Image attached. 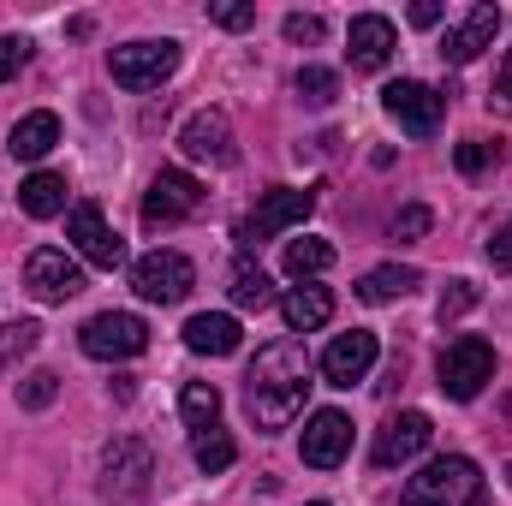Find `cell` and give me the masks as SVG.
Returning <instances> with one entry per match:
<instances>
[{
    "instance_id": "cell-36",
    "label": "cell",
    "mask_w": 512,
    "mask_h": 506,
    "mask_svg": "<svg viewBox=\"0 0 512 506\" xmlns=\"http://www.w3.org/2000/svg\"><path fill=\"white\" fill-rule=\"evenodd\" d=\"M24 60H30V42L24 36H0V78H12Z\"/></svg>"
},
{
    "instance_id": "cell-26",
    "label": "cell",
    "mask_w": 512,
    "mask_h": 506,
    "mask_svg": "<svg viewBox=\"0 0 512 506\" xmlns=\"http://www.w3.org/2000/svg\"><path fill=\"white\" fill-rule=\"evenodd\" d=\"M179 417H185L191 435H197V429H215V417H221V393H215L209 381H185V393H179Z\"/></svg>"
},
{
    "instance_id": "cell-5",
    "label": "cell",
    "mask_w": 512,
    "mask_h": 506,
    "mask_svg": "<svg viewBox=\"0 0 512 506\" xmlns=\"http://www.w3.org/2000/svg\"><path fill=\"white\" fill-rule=\"evenodd\" d=\"M78 346H84V358H96V364H120V358H137V352L149 346V328H143V316H131V310H102V316H90V322L78 328Z\"/></svg>"
},
{
    "instance_id": "cell-7",
    "label": "cell",
    "mask_w": 512,
    "mask_h": 506,
    "mask_svg": "<svg viewBox=\"0 0 512 506\" xmlns=\"http://www.w3.org/2000/svg\"><path fill=\"white\" fill-rule=\"evenodd\" d=\"M149 477H155V453L143 447V441H108V453H102V495L108 501H137L143 489H149Z\"/></svg>"
},
{
    "instance_id": "cell-22",
    "label": "cell",
    "mask_w": 512,
    "mask_h": 506,
    "mask_svg": "<svg viewBox=\"0 0 512 506\" xmlns=\"http://www.w3.org/2000/svg\"><path fill=\"white\" fill-rule=\"evenodd\" d=\"M54 143H60V120H54L48 108H42V114H24V120L12 126V137H6L12 161H42Z\"/></svg>"
},
{
    "instance_id": "cell-14",
    "label": "cell",
    "mask_w": 512,
    "mask_h": 506,
    "mask_svg": "<svg viewBox=\"0 0 512 506\" xmlns=\"http://www.w3.org/2000/svg\"><path fill=\"white\" fill-rule=\"evenodd\" d=\"M298 453H304V465L334 471V465L352 453V417H346V411H316V417L304 423V435H298Z\"/></svg>"
},
{
    "instance_id": "cell-38",
    "label": "cell",
    "mask_w": 512,
    "mask_h": 506,
    "mask_svg": "<svg viewBox=\"0 0 512 506\" xmlns=\"http://www.w3.org/2000/svg\"><path fill=\"white\" fill-rule=\"evenodd\" d=\"M483 167H489V143H477V137L459 143V173H483Z\"/></svg>"
},
{
    "instance_id": "cell-39",
    "label": "cell",
    "mask_w": 512,
    "mask_h": 506,
    "mask_svg": "<svg viewBox=\"0 0 512 506\" xmlns=\"http://www.w3.org/2000/svg\"><path fill=\"white\" fill-rule=\"evenodd\" d=\"M411 24H417V30L441 24V0H417V6H411Z\"/></svg>"
},
{
    "instance_id": "cell-8",
    "label": "cell",
    "mask_w": 512,
    "mask_h": 506,
    "mask_svg": "<svg viewBox=\"0 0 512 506\" xmlns=\"http://www.w3.org/2000/svg\"><path fill=\"white\" fill-rule=\"evenodd\" d=\"M66 239H72V251L84 256L90 268H108V274H114V268L126 262V239L108 227V215H102L96 203H78V209H72V221H66Z\"/></svg>"
},
{
    "instance_id": "cell-15",
    "label": "cell",
    "mask_w": 512,
    "mask_h": 506,
    "mask_svg": "<svg viewBox=\"0 0 512 506\" xmlns=\"http://www.w3.org/2000/svg\"><path fill=\"white\" fill-rule=\"evenodd\" d=\"M376 358H382L376 334H370V328H352V334H340V340L322 352V376H328V387H358V381L376 370Z\"/></svg>"
},
{
    "instance_id": "cell-11",
    "label": "cell",
    "mask_w": 512,
    "mask_h": 506,
    "mask_svg": "<svg viewBox=\"0 0 512 506\" xmlns=\"http://www.w3.org/2000/svg\"><path fill=\"white\" fill-rule=\"evenodd\" d=\"M24 286H30L42 304H66V298L84 292V268H78V256L42 245V251H30V262H24Z\"/></svg>"
},
{
    "instance_id": "cell-2",
    "label": "cell",
    "mask_w": 512,
    "mask_h": 506,
    "mask_svg": "<svg viewBox=\"0 0 512 506\" xmlns=\"http://www.w3.org/2000/svg\"><path fill=\"white\" fill-rule=\"evenodd\" d=\"M399 506H489V483L465 453H441L417 477H405Z\"/></svg>"
},
{
    "instance_id": "cell-37",
    "label": "cell",
    "mask_w": 512,
    "mask_h": 506,
    "mask_svg": "<svg viewBox=\"0 0 512 506\" xmlns=\"http://www.w3.org/2000/svg\"><path fill=\"white\" fill-rule=\"evenodd\" d=\"M489 262H495L501 274H507V268H512V221H501V233L489 239Z\"/></svg>"
},
{
    "instance_id": "cell-19",
    "label": "cell",
    "mask_w": 512,
    "mask_h": 506,
    "mask_svg": "<svg viewBox=\"0 0 512 506\" xmlns=\"http://www.w3.org/2000/svg\"><path fill=\"white\" fill-rule=\"evenodd\" d=\"M185 346H191L197 358H233V352H239V316H227V310L191 316V322H185Z\"/></svg>"
},
{
    "instance_id": "cell-13",
    "label": "cell",
    "mask_w": 512,
    "mask_h": 506,
    "mask_svg": "<svg viewBox=\"0 0 512 506\" xmlns=\"http://www.w3.org/2000/svg\"><path fill=\"white\" fill-rule=\"evenodd\" d=\"M382 108H387V120H399V131H411V137H429V131L441 126V96L429 84H417V78L387 84Z\"/></svg>"
},
{
    "instance_id": "cell-35",
    "label": "cell",
    "mask_w": 512,
    "mask_h": 506,
    "mask_svg": "<svg viewBox=\"0 0 512 506\" xmlns=\"http://www.w3.org/2000/svg\"><path fill=\"white\" fill-rule=\"evenodd\" d=\"M286 42H322V18L316 12H292L286 18Z\"/></svg>"
},
{
    "instance_id": "cell-28",
    "label": "cell",
    "mask_w": 512,
    "mask_h": 506,
    "mask_svg": "<svg viewBox=\"0 0 512 506\" xmlns=\"http://www.w3.org/2000/svg\"><path fill=\"white\" fill-rule=\"evenodd\" d=\"M298 96H304L310 108H328V102L340 96V78H334L328 66H304V72H298Z\"/></svg>"
},
{
    "instance_id": "cell-25",
    "label": "cell",
    "mask_w": 512,
    "mask_h": 506,
    "mask_svg": "<svg viewBox=\"0 0 512 506\" xmlns=\"http://www.w3.org/2000/svg\"><path fill=\"white\" fill-rule=\"evenodd\" d=\"M227 292H233V304H239V310H262V304H274V280L256 268L251 256H239V262H233V286H227Z\"/></svg>"
},
{
    "instance_id": "cell-1",
    "label": "cell",
    "mask_w": 512,
    "mask_h": 506,
    "mask_svg": "<svg viewBox=\"0 0 512 506\" xmlns=\"http://www.w3.org/2000/svg\"><path fill=\"white\" fill-rule=\"evenodd\" d=\"M304 393H310V358L298 340H274L256 352L251 376H245V411L256 429H286L304 411Z\"/></svg>"
},
{
    "instance_id": "cell-3",
    "label": "cell",
    "mask_w": 512,
    "mask_h": 506,
    "mask_svg": "<svg viewBox=\"0 0 512 506\" xmlns=\"http://www.w3.org/2000/svg\"><path fill=\"white\" fill-rule=\"evenodd\" d=\"M435 376H441V393H447V399H477V393L495 381V346H489L483 334H465V340H453V346L441 352Z\"/></svg>"
},
{
    "instance_id": "cell-34",
    "label": "cell",
    "mask_w": 512,
    "mask_h": 506,
    "mask_svg": "<svg viewBox=\"0 0 512 506\" xmlns=\"http://www.w3.org/2000/svg\"><path fill=\"white\" fill-rule=\"evenodd\" d=\"M489 108H495V114H512V48H507V60H501V72H495V90H489Z\"/></svg>"
},
{
    "instance_id": "cell-42",
    "label": "cell",
    "mask_w": 512,
    "mask_h": 506,
    "mask_svg": "<svg viewBox=\"0 0 512 506\" xmlns=\"http://www.w3.org/2000/svg\"><path fill=\"white\" fill-rule=\"evenodd\" d=\"M310 506H334V501H310Z\"/></svg>"
},
{
    "instance_id": "cell-29",
    "label": "cell",
    "mask_w": 512,
    "mask_h": 506,
    "mask_svg": "<svg viewBox=\"0 0 512 506\" xmlns=\"http://www.w3.org/2000/svg\"><path fill=\"white\" fill-rule=\"evenodd\" d=\"M54 393H60V376H54V370H30V376L18 381V405H24V411H48Z\"/></svg>"
},
{
    "instance_id": "cell-4",
    "label": "cell",
    "mask_w": 512,
    "mask_h": 506,
    "mask_svg": "<svg viewBox=\"0 0 512 506\" xmlns=\"http://www.w3.org/2000/svg\"><path fill=\"white\" fill-rule=\"evenodd\" d=\"M108 72L126 90H161L179 72V42L173 36H161V42H126V48L108 54Z\"/></svg>"
},
{
    "instance_id": "cell-24",
    "label": "cell",
    "mask_w": 512,
    "mask_h": 506,
    "mask_svg": "<svg viewBox=\"0 0 512 506\" xmlns=\"http://www.w3.org/2000/svg\"><path fill=\"white\" fill-rule=\"evenodd\" d=\"M191 459H197V471H209V477H221L233 459H239V447H233V435L215 423V429H197L191 435Z\"/></svg>"
},
{
    "instance_id": "cell-27",
    "label": "cell",
    "mask_w": 512,
    "mask_h": 506,
    "mask_svg": "<svg viewBox=\"0 0 512 506\" xmlns=\"http://www.w3.org/2000/svg\"><path fill=\"white\" fill-rule=\"evenodd\" d=\"M280 262H286V274H292V280H316V274L334 262V245H328V239H292Z\"/></svg>"
},
{
    "instance_id": "cell-40",
    "label": "cell",
    "mask_w": 512,
    "mask_h": 506,
    "mask_svg": "<svg viewBox=\"0 0 512 506\" xmlns=\"http://www.w3.org/2000/svg\"><path fill=\"white\" fill-rule=\"evenodd\" d=\"M501 417H507V423H512V393H507V399H501Z\"/></svg>"
},
{
    "instance_id": "cell-33",
    "label": "cell",
    "mask_w": 512,
    "mask_h": 506,
    "mask_svg": "<svg viewBox=\"0 0 512 506\" xmlns=\"http://www.w3.org/2000/svg\"><path fill=\"white\" fill-rule=\"evenodd\" d=\"M215 24H221V30H245V24H256V6H245V0H221V6H215Z\"/></svg>"
},
{
    "instance_id": "cell-41",
    "label": "cell",
    "mask_w": 512,
    "mask_h": 506,
    "mask_svg": "<svg viewBox=\"0 0 512 506\" xmlns=\"http://www.w3.org/2000/svg\"><path fill=\"white\" fill-rule=\"evenodd\" d=\"M507 483H512V459H507Z\"/></svg>"
},
{
    "instance_id": "cell-17",
    "label": "cell",
    "mask_w": 512,
    "mask_h": 506,
    "mask_svg": "<svg viewBox=\"0 0 512 506\" xmlns=\"http://www.w3.org/2000/svg\"><path fill=\"white\" fill-rule=\"evenodd\" d=\"M393 48H399L393 18H382V12L352 18V30H346V54H352V66H358V72H382L387 60H393Z\"/></svg>"
},
{
    "instance_id": "cell-30",
    "label": "cell",
    "mask_w": 512,
    "mask_h": 506,
    "mask_svg": "<svg viewBox=\"0 0 512 506\" xmlns=\"http://www.w3.org/2000/svg\"><path fill=\"white\" fill-rule=\"evenodd\" d=\"M36 340H42V328H36V322H6V328H0V370H6V364H18L24 352H36Z\"/></svg>"
},
{
    "instance_id": "cell-18",
    "label": "cell",
    "mask_w": 512,
    "mask_h": 506,
    "mask_svg": "<svg viewBox=\"0 0 512 506\" xmlns=\"http://www.w3.org/2000/svg\"><path fill=\"white\" fill-rule=\"evenodd\" d=\"M495 30H501V12L495 6H471L465 12V24H453L447 30V42H441V60H453V66H471L489 42H495Z\"/></svg>"
},
{
    "instance_id": "cell-6",
    "label": "cell",
    "mask_w": 512,
    "mask_h": 506,
    "mask_svg": "<svg viewBox=\"0 0 512 506\" xmlns=\"http://www.w3.org/2000/svg\"><path fill=\"white\" fill-rule=\"evenodd\" d=\"M131 286H137L143 304H179L197 286V268H191V256H179V251H149V256H137Z\"/></svg>"
},
{
    "instance_id": "cell-20",
    "label": "cell",
    "mask_w": 512,
    "mask_h": 506,
    "mask_svg": "<svg viewBox=\"0 0 512 506\" xmlns=\"http://www.w3.org/2000/svg\"><path fill=\"white\" fill-rule=\"evenodd\" d=\"M280 316H286L292 334H316V328H328V316H334V292L304 280V286H292V292L280 298Z\"/></svg>"
},
{
    "instance_id": "cell-12",
    "label": "cell",
    "mask_w": 512,
    "mask_h": 506,
    "mask_svg": "<svg viewBox=\"0 0 512 506\" xmlns=\"http://www.w3.org/2000/svg\"><path fill=\"white\" fill-rule=\"evenodd\" d=\"M179 149H185V161H203V167H233V161H239V149H233V126H227L221 108L191 114L185 131H179Z\"/></svg>"
},
{
    "instance_id": "cell-23",
    "label": "cell",
    "mask_w": 512,
    "mask_h": 506,
    "mask_svg": "<svg viewBox=\"0 0 512 506\" xmlns=\"http://www.w3.org/2000/svg\"><path fill=\"white\" fill-rule=\"evenodd\" d=\"M18 203H24V215L54 221V215L66 209V179H60V173H30V179L18 185Z\"/></svg>"
},
{
    "instance_id": "cell-9",
    "label": "cell",
    "mask_w": 512,
    "mask_h": 506,
    "mask_svg": "<svg viewBox=\"0 0 512 506\" xmlns=\"http://www.w3.org/2000/svg\"><path fill=\"white\" fill-rule=\"evenodd\" d=\"M310 209H316V191H292V185H274L262 203H256V215L239 227V239H251V245H262V239H274V233H286V227H304L310 221Z\"/></svg>"
},
{
    "instance_id": "cell-31",
    "label": "cell",
    "mask_w": 512,
    "mask_h": 506,
    "mask_svg": "<svg viewBox=\"0 0 512 506\" xmlns=\"http://www.w3.org/2000/svg\"><path fill=\"white\" fill-rule=\"evenodd\" d=\"M471 304H477V286H471V280H447V292L435 298V316H441V322H459Z\"/></svg>"
},
{
    "instance_id": "cell-32",
    "label": "cell",
    "mask_w": 512,
    "mask_h": 506,
    "mask_svg": "<svg viewBox=\"0 0 512 506\" xmlns=\"http://www.w3.org/2000/svg\"><path fill=\"white\" fill-rule=\"evenodd\" d=\"M429 221H435V215H429L423 203H411V209H399V221H393V239H399V245H417V239L429 233Z\"/></svg>"
},
{
    "instance_id": "cell-16",
    "label": "cell",
    "mask_w": 512,
    "mask_h": 506,
    "mask_svg": "<svg viewBox=\"0 0 512 506\" xmlns=\"http://www.w3.org/2000/svg\"><path fill=\"white\" fill-rule=\"evenodd\" d=\"M429 435H435V423L423 417V411H399L393 423H387L382 435H376V447H370V465L376 471H393V465H411L423 447H429Z\"/></svg>"
},
{
    "instance_id": "cell-10",
    "label": "cell",
    "mask_w": 512,
    "mask_h": 506,
    "mask_svg": "<svg viewBox=\"0 0 512 506\" xmlns=\"http://www.w3.org/2000/svg\"><path fill=\"white\" fill-rule=\"evenodd\" d=\"M197 203H203L197 179H191V173H179V167H161V173L149 179V197H143V221H149V227H173V221L197 215Z\"/></svg>"
},
{
    "instance_id": "cell-21",
    "label": "cell",
    "mask_w": 512,
    "mask_h": 506,
    "mask_svg": "<svg viewBox=\"0 0 512 506\" xmlns=\"http://www.w3.org/2000/svg\"><path fill=\"white\" fill-rule=\"evenodd\" d=\"M417 286H423L417 268H405V262H382V268H370V274L358 280V298H364V304H393V298H411Z\"/></svg>"
}]
</instances>
